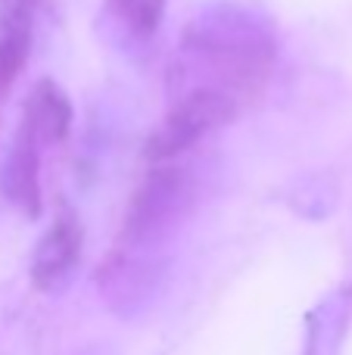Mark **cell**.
<instances>
[{"mask_svg":"<svg viewBox=\"0 0 352 355\" xmlns=\"http://www.w3.org/2000/svg\"><path fill=\"white\" fill-rule=\"evenodd\" d=\"M234 112H237V97L218 91V87H193L191 94H184L175 103V110L159 125V131L150 137L147 156L153 162L175 159L184 150H191L200 137L228 125L234 119Z\"/></svg>","mask_w":352,"mask_h":355,"instance_id":"3957f363","label":"cell"},{"mask_svg":"<svg viewBox=\"0 0 352 355\" xmlns=\"http://www.w3.org/2000/svg\"><path fill=\"white\" fill-rule=\"evenodd\" d=\"M78 259H81V225L69 212H62L50 225V231L41 237V243H37L35 259H31V281L41 290H47V293L62 290L72 281Z\"/></svg>","mask_w":352,"mask_h":355,"instance_id":"277c9868","label":"cell"},{"mask_svg":"<svg viewBox=\"0 0 352 355\" xmlns=\"http://www.w3.org/2000/svg\"><path fill=\"white\" fill-rule=\"evenodd\" d=\"M22 125L35 135V141L41 144H56L69 135L72 128V103L62 94V87L56 81H37V87L31 91L28 103H25V119Z\"/></svg>","mask_w":352,"mask_h":355,"instance_id":"52a82bcc","label":"cell"},{"mask_svg":"<svg viewBox=\"0 0 352 355\" xmlns=\"http://www.w3.org/2000/svg\"><path fill=\"white\" fill-rule=\"evenodd\" d=\"M184 60L212 75L218 91L234 97L237 87L262 81L274 60V37L268 22L237 3L206 6L184 31Z\"/></svg>","mask_w":352,"mask_h":355,"instance_id":"6da1fadb","label":"cell"},{"mask_svg":"<svg viewBox=\"0 0 352 355\" xmlns=\"http://www.w3.org/2000/svg\"><path fill=\"white\" fill-rule=\"evenodd\" d=\"M193 193H197V184L187 168L172 166V159L156 162V168L141 184V190L128 206V215H125V246L143 250V246L159 243L184 218V212L193 202Z\"/></svg>","mask_w":352,"mask_h":355,"instance_id":"7a4b0ae2","label":"cell"},{"mask_svg":"<svg viewBox=\"0 0 352 355\" xmlns=\"http://www.w3.org/2000/svg\"><path fill=\"white\" fill-rule=\"evenodd\" d=\"M35 3L37 0H0V91H6L25 66Z\"/></svg>","mask_w":352,"mask_h":355,"instance_id":"8992f818","label":"cell"},{"mask_svg":"<svg viewBox=\"0 0 352 355\" xmlns=\"http://www.w3.org/2000/svg\"><path fill=\"white\" fill-rule=\"evenodd\" d=\"M106 10H109V19L131 41H147L162 25L166 0H109Z\"/></svg>","mask_w":352,"mask_h":355,"instance_id":"ba28073f","label":"cell"},{"mask_svg":"<svg viewBox=\"0 0 352 355\" xmlns=\"http://www.w3.org/2000/svg\"><path fill=\"white\" fill-rule=\"evenodd\" d=\"M37 153H41V144L35 141V135L25 125H19L16 137H12L10 150H6L3 172H0L3 193L10 196V202H16L28 215L41 212V166H37Z\"/></svg>","mask_w":352,"mask_h":355,"instance_id":"5b68a950","label":"cell"}]
</instances>
